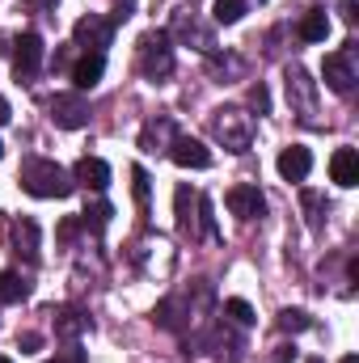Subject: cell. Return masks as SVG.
<instances>
[{"mask_svg":"<svg viewBox=\"0 0 359 363\" xmlns=\"http://www.w3.org/2000/svg\"><path fill=\"white\" fill-rule=\"evenodd\" d=\"M21 190L34 199H68L77 190V182L64 165H55L47 157H30V161H21Z\"/></svg>","mask_w":359,"mask_h":363,"instance_id":"1","label":"cell"},{"mask_svg":"<svg viewBox=\"0 0 359 363\" xmlns=\"http://www.w3.org/2000/svg\"><path fill=\"white\" fill-rule=\"evenodd\" d=\"M211 131L228 152H250V144H254V118L241 106H220L211 114Z\"/></svg>","mask_w":359,"mask_h":363,"instance_id":"2","label":"cell"},{"mask_svg":"<svg viewBox=\"0 0 359 363\" xmlns=\"http://www.w3.org/2000/svg\"><path fill=\"white\" fill-rule=\"evenodd\" d=\"M140 72L148 81H165L174 72V43L165 30H148L140 38Z\"/></svg>","mask_w":359,"mask_h":363,"instance_id":"3","label":"cell"},{"mask_svg":"<svg viewBox=\"0 0 359 363\" xmlns=\"http://www.w3.org/2000/svg\"><path fill=\"white\" fill-rule=\"evenodd\" d=\"M51 123L64 131H81L89 123V101L81 93H55L51 97Z\"/></svg>","mask_w":359,"mask_h":363,"instance_id":"4","label":"cell"},{"mask_svg":"<svg viewBox=\"0 0 359 363\" xmlns=\"http://www.w3.org/2000/svg\"><path fill=\"white\" fill-rule=\"evenodd\" d=\"M355 43H347V51H338V55H326V64H321V77H326V89L334 93H351L355 89V64H351V51Z\"/></svg>","mask_w":359,"mask_h":363,"instance_id":"5","label":"cell"},{"mask_svg":"<svg viewBox=\"0 0 359 363\" xmlns=\"http://www.w3.org/2000/svg\"><path fill=\"white\" fill-rule=\"evenodd\" d=\"M38 68H43V38L38 34H21L13 43V72H17V81H34Z\"/></svg>","mask_w":359,"mask_h":363,"instance_id":"6","label":"cell"},{"mask_svg":"<svg viewBox=\"0 0 359 363\" xmlns=\"http://www.w3.org/2000/svg\"><path fill=\"white\" fill-rule=\"evenodd\" d=\"M72 38H77V47H85V51H97L101 55V47H110V38H114V26H110V17H81L77 26H72Z\"/></svg>","mask_w":359,"mask_h":363,"instance_id":"7","label":"cell"},{"mask_svg":"<svg viewBox=\"0 0 359 363\" xmlns=\"http://www.w3.org/2000/svg\"><path fill=\"white\" fill-rule=\"evenodd\" d=\"M224 203H228V211L241 216V220H258V216H267V199H263V190L250 186V182L233 186V190L224 194Z\"/></svg>","mask_w":359,"mask_h":363,"instance_id":"8","label":"cell"},{"mask_svg":"<svg viewBox=\"0 0 359 363\" xmlns=\"http://www.w3.org/2000/svg\"><path fill=\"white\" fill-rule=\"evenodd\" d=\"M283 81H287V101H292V110H300L304 118H313V106H317V89H313L309 72H304L300 64H292Z\"/></svg>","mask_w":359,"mask_h":363,"instance_id":"9","label":"cell"},{"mask_svg":"<svg viewBox=\"0 0 359 363\" xmlns=\"http://www.w3.org/2000/svg\"><path fill=\"white\" fill-rule=\"evenodd\" d=\"M178 140V127H174V118L170 114H161V118H153V123H144V131H140V148L144 152H170V144Z\"/></svg>","mask_w":359,"mask_h":363,"instance_id":"10","label":"cell"},{"mask_svg":"<svg viewBox=\"0 0 359 363\" xmlns=\"http://www.w3.org/2000/svg\"><path fill=\"white\" fill-rule=\"evenodd\" d=\"M170 157L178 161L182 169H207V165H211L207 144H203V140H190V135H178V140L170 144Z\"/></svg>","mask_w":359,"mask_h":363,"instance_id":"11","label":"cell"},{"mask_svg":"<svg viewBox=\"0 0 359 363\" xmlns=\"http://www.w3.org/2000/svg\"><path fill=\"white\" fill-rule=\"evenodd\" d=\"M309 169H313V152L304 144H292V148L279 152V174H283V182H304Z\"/></svg>","mask_w":359,"mask_h":363,"instance_id":"12","label":"cell"},{"mask_svg":"<svg viewBox=\"0 0 359 363\" xmlns=\"http://www.w3.org/2000/svg\"><path fill=\"white\" fill-rule=\"evenodd\" d=\"M101 77H106V55H97V51H85L77 64H72V85L85 93L93 85H101Z\"/></svg>","mask_w":359,"mask_h":363,"instance_id":"13","label":"cell"},{"mask_svg":"<svg viewBox=\"0 0 359 363\" xmlns=\"http://www.w3.org/2000/svg\"><path fill=\"white\" fill-rule=\"evenodd\" d=\"M330 178L338 182V186H359V152L355 148H338L334 157H330Z\"/></svg>","mask_w":359,"mask_h":363,"instance_id":"14","label":"cell"},{"mask_svg":"<svg viewBox=\"0 0 359 363\" xmlns=\"http://www.w3.org/2000/svg\"><path fill=\"white\" fill-rule=\"evenodd\" d=\"M72 182H85L89 190H106L110 186V165L101 157H81L77 169H72Z\"/></svg>","mask_w":359,"mask_h":363,"instance_id":"15","label":"cell"},{"mask_svg":"<svg viewBox=\"0 0 359 363\" xmlns=\"http://www.w3.org/2000/svg\"><path fill=\"white\" fill-rule=\"evenodd\" d=\"M174 30H178L186 43H194L203 55H211V51H216V34H211L207 26H199V21H194V13H178V26H174Z\"/></svg>","mask_w":359,"mask_h":363,"instance_id":"16","label":"cell"},{"mask_svg":"<svg viewBox=\"0 0 359 363\" xmlns=\"http://www.w3.org/2000/svg\"><path fill=\"white\" fill-rule=\"evenodd\" d=\"M326 34H330L326 9H309V13L300 17V38H304V43H326Z\"/></svg>","mask_w":359,"mask_h":363,"instance_id":"17","label":"cell"},{"mask_svg":"<svg viewBox=\"0 0 359 363\" xmlns=\"http://www.w3.org/2000/svg\"><path fill=\"white\" fill-rule=\"evenodd\" d=\"M13 233H17V254H26V262H38V224L30 216H21Z\"/></svg>","mask_w":359,"mask_h":363,"instance_id":"18","label":"cell"},{"mask_svg":"<svg viewBox=\"0 0 359 363\" xmlns=\"http://www.w3.org/2000/svg\"><path fill=\"white\" fill-rule=\"evenodd\" d=\"M85 330H89V317H81L77 308H60V313H55V334H60V338L77 342Z\"/></svg>","mask_w":359,"mask_h":363,"instance_id":"19","label":"cell"},{"mask_svg":"<svg viewBox=\"0 0 359 363\" xmlns=\"http://www.w3.org/2000/svg\"><path fill=\"white\" fill-rule=\"evenodd\" d=\"M30 296V283L21 279L17 271H0V304H17Z\"/></svg>","mask_w":359,"mask_h":363,"instance_id":"20","label":"cell"},{"mask_svg":"<svg viewBox=\"0 0 359 363\" xmlns=\"http://www.w3.org/2000/svg\"><path fill=\"white\" fill-rule=\"evenodd\" d=\"M194 203H199V194L190 186H178V233H190V237H194V216H190Z\"/></svg>","mask_w":359,"mask_h":363,"instance_id":"21","label":"cell"},{"mask_svg":"<svg viewBox=\"0 0 359 363\" xmlns=\"http://www.w3.org/2000/svg\"><path fill=\"white\" fill-rule=\"evenodd\" d=\"M110 216H114V207H110L106 199H97L93 207H85V216H81V224H85L89 233H106V224H110Z\"/></svg>","mask_w":359,"mask_h":363,"instance_id":"22","label":"cell"},{"mask_svg":"<svg viewBox=\"0 0 359 363\" xmlns=\"http://www.w3.org/2000/svg\"><path fill=\"white\" fill-rule=\"evenodd\" d=\"M211 17H216L220 26H237V21L245 17V0H216V4H211Z\"/></svg>","mask_w":359,"mask_h":363,"instance_id":"23","label":"cell"},{"mask_svg":"<svg viewBox=\"0 0 359 363\" xmlns=\"http://www.w3.org/2000/svg\"><path fill=\"white\" fill-rule=\"evenodd\" d=\"M224 313H228L237 325H254V321H258L254 308H250V300H241V296H237V300H224Z\"/></svg>","mask_w":359,"mask_h":363,"instance_id":"24","label":"cell"},{"mask_svg":"<svg viewBox=\"0 0 359 363\" xmlns=\"http://www.w3.org/2000/svg\"><path fill=\"white\" fill-rule=\"evenodd\" d=\"M313 321H309V313H300V308H283L279 313V330H287V334H300V330H309Z\"/></svg>","mask_w":359,"mask_h":363,"instance_id":"25","label":"cell"},{"mask_svg":"<svg viewBox=\"0 0 359 363\" xmlns=\"http://www.w3.org/2000/svg\"><path fill=\"white\" fill-rule=\"evenodd\" d=\"M131 190H136V203H140V207H148V174H144L140 165L131 169Z\"/></svg>","mask_w":359,"mask_h":363,"instance_id":"26","label":"cell"},{"mask_svg":"<svg viewBox=\"0 0 359 363\" xmlns=\"http://www.w3.org/2000/svg\"><path fill=\"white\" fill-rule=\"evenodd\" d=\"M250 106H254L258 114H270V93H267V85H263V81L250 89Z\"/></svg>","mask_w":359,"mask_h":363,"instance_id":"27","label":"cell"},{"mask_svg":"<svg viewBox=\"0 0 359 363\" xmlns=\"http://www.w3.org/2000/svg\"><path fill=\"white\" fill-rule=\"evenodd\" d=\"M136 13V0H114V13H110V26H118V21H127Z\"/></svg>","mask_w":359,"mask_h":363,"instance_id":"28","label":"cell"},{"mask_svg":"<svg viewBox=\"0 0 359 363\" xmlns=\"http://www.w3.org/2000/svg\"><path fill=\"white\" fill-rule=\"evenodd\" d=\"M77 233H81V220H72V216H68V220L60 224V241L68 245V241H77Z\"/></svg>","mask_w":359,"mask_h":363,"instance_id":"29","label":"cell"},{"mask_svg":"<svg viewBox=\"0 0 359 363\" xmlns=\"http://www.w3.org/2000/svg\"><path fill=\"white\" fill-rule=\"evenodd\" d=\"M304 207H309V211H317V194H313V190H304ZM309 224H313V228H321V216H309Z\"/></svg>","mask_w":359,"mask_h":363,"instance_id":"30","label":"cell"},{"mask_svg":"<svg viewBox=\"0 0 359 363\" xmlns=\"http://www.w3.org/2000/svg\"><path fill=\"white\" fill-rule=\"evenodd\" d=\"M38 347H43V338H38V334H21V351H26V355H34Z\"/></svg>","mask_w":359,"mask_h":363,"instance_id":"31","label":"cell"},{"mask_svg":"<svg viewBox=\"0 0 359 363\" xmlns=\"http://www.w3.org/2000/svg\"><path fill=\"white\" fill-rule=\"evenodd\" d=\"M270 363H296V347H279V351H275V359Z\"/></svg>","mask_w":359,"mask_h":363,"instance_id":"32","label":"cell"},{"mask_svg":"<svg viewBox=\"0 0 359 363\" xmlns=\"http://www.w3.org/2000/svg\"><path fill=\"white\" fill-rule=\"evenodd\" d=\"M338 9H343V17H347V21H355V17H359V4H355V0H338Z\"/></svg>","mask_w":359,"mask_h":363,"instance_id":"33","label":"cell"},{"mask_svg":"<svg viewBox=\"0 0 359 363\" xmlns=\"http://www.w3.org/2000/svg\"><path fill=\"white\" fill-rule=\"evenodd\" d=\"M9 118H13V110H9V101H4V97H0V127H4V123H9Z\"/></svg>","mask_w":359,"mask_h":363,"instance_id":"34","label":"cell"},{"mask_svg":"<svg viewBox=\"0 0 359 363\" xmlns=\"http://www.w3.org/2000/svg\"><path fill=\"white\" fill-rule=\"evenodd\" d=\"M51 363H81V355L72 351V355H64V359H51Z\"/></svg>","mask_w":359,"mask_h":363,"instance_id":"35","label":"cell"},{"mask_svg":"<svg viewBox=\"0 0 359 363\" xmlns=\"http://www.w3.org/2000/svg\"><path fill=\"white\" fill-rule=\"evenodd\" d=\"M343 363H359V359H355V355H347V359H343Z\"/></svg>","mask_w":359,"mask_h":363,"instance_id":"36","label":"cell"},{"mask_svg":"<svg viewBox=\"0 0 359 363\" xmlns=\"http://www.w3.org/2000/svg\"><path fill=\"white\" fill-rule=\"evenodd\" d=\"M0 363H13V359H9V355H0Z\"/></svg>","mask_w":359,"mask_h":363,"instance_id":"37","label":"cell"},{"mask_svg":"<svg viewBox=\"0 0 359 363\" xmlns=\"http://www.w3.org/2000/svg\"><path fill=\"white\" fill-rule=\"evenodd\" d=\"M0 157H4V144H0Z\"/></svg>","mask_w":359,"mask_h":363,"instance_id":"38","label":"cell"},{"mask_svg":"<svg viewBox=\"0 0 359 363\" xmlns=\"http://www.w3.org/2000/svg\"><path fill=\"white\" fill-rule=\"evenodd\" d=\"M313 363H321V359H313Z\"/></svg>","mask_w":359,"mask_h":363,"instance_id":"39","label":"cell"}]
</instances>
